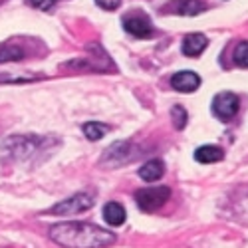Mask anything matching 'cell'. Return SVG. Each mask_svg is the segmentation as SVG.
Returning a JSON list of instances; mask_svg holds the SVG:
<instances>
[{
	"mask_svg": "<svg viewBox=\"0 0 248 248\" xmlns=\"http://www.w3.org/2000/svg\"><path fill=\"white\" fill-rule=\"evenodd\" d=\"M95 4L103 10H115V8H119L121 0H95Z\"/></svg>",
	"mask_w": 248,
	"mask_h": 248,
	"instance_id": "cell-19",
	"label": "cell"
},
{
	"mask_svg": "<svg viewBox=\"0 0 248 248\" xmlns=\"http://www.w3.org/2000/svg\"><path fill=\"white\" fill-rule=\"evenodd\" d=\"M103 218L111 226H119L125 222V209L119 202H108L103 206Z\"/></svg>",
	"mask_w": 248,
	"mask_h": 248,
	"instance_id": "cell-12",
	"label": "cell"
},
{
	"mask_svg": "<svg viewBox=\"0 0 248 248\" xmlns=\"http://www.w3.org/2000/svg\"><path fill=\"white\" fill-rule=\"evenodd\" d=\"M26 2H28L30 6L38 8V10H48V8H52V6H54L56 0H26Z\"/></svg>",
	"mask_w": 248,
	"mask_h": 248,
	"instance_id": "cell-18",
	"label": "cell"
},
{
	"mask_svg": "<svg viewBox=\"0 0 248 248\" xmlns=\"http://www.w3.org/2000/svg\"><path fill=\"white\" fill-rule=\"evenodd\" d=\"M50 238L64 248H106L115 234L90 222H60L50 229Z\"/></svg>",
	"mask_w": 248,
	"mask_h": 248,
	"instance_id": "cell-1",
	"label": "cell"
},
{
	"mask_svg": "<svg viewBox=\"0 0 248 248\" xmlns=\"http://www.w3.org/2000/svg\"><path fill=\"white\" fill-rule=\"evenodd\" d=\"M123 28L127 34L135 36V38H151L153 36V26L151 20L147 18V14L143 12H131L123 18Z\"/></svg>",
	"mask_w": 248,
	"mask_h": 248,
	"instance_id": "cell-5",
	"label": "cell"
},
{
	"mask_svg": "<svg viewBox=\"0 0 248 248\" xmlns=\"http://www.w3.org/2000/svg\"><path fill=\"white\" fill-rule=\"evenodd\" d=\"M22 58H24V52L20 48H14V46L0 48V64H4V62H18Z\"/></svg>",
	"mask_w": 248,
	"mask_h": 248,
	"instance_id": "cell-15",
	"label": "cell"
},
{
	"mask_svg": "<svg viewBox=\"0 0 248 248\" xmlns=\"http://www.w3.org/2000/svg\"><path fill=\"white\" fill-rule=\"evenodd\" d=\"M131 157L133 155H131V145L127 141L125 143L117 141L109 149H106V153H103V157H101V163H108L109 167L113 169V167H119L121 163H127Z\"/></svg>",
	"mask_w": 248,
	"mask_h": 248,
	"instance_id": "cell-7",
	"label": "cell"
},
{
	"mask_svg": "<svg viewBox=\"0 0 248 248\" xmlns=\"http://www.w3.org/2000/svg\"><path fill=\"white\" fill-rule=\"evenodd\" d=\"M44 139H38V137H12V139H6L4 149L16 159H26L34 151H38Z\"/></svg>",
	"mask_w": 248,
	"mask_h": 248,
	"instance_id": "cell-4",
	"label": "cell"
},
{
	"mask_svg": "<svg viewBox=\"0 0 248 248\" xmlns=\"http://www.w3.org/2000/svg\"><path fill=\"white\" fill-rule=\"evenodd\" d=\"M171 86L177 90V92H183V93H191L195 92L199 86H201V78L195 74V72H179L171 78Z\"/></svg>",
	"mask_w": 248,
	"mask_h": 248,
	"instance_id": "cell-8",
	"label": "cell"
},
{
	"mask_svg": "<svg viewBox=\"0 0 248 248\" xmlns=\"http://www.w3.org/2000/svg\"><path fill=\"white\" fill-rule=\"evenodd\" d=\"M234 64L240 68H248V42H240L234 48Z\"/></svg>",
	"mask_w": 248,
	"mask_h": 248,
	"instance_id": "cell-17",
	"label": "cell"
},
{
	"mask_svg": "<svg viewBox=\"0 0 248 248\" xmlns=\"http://www.w3.org/2000/svg\"><path fill=\"white\" fill-rule=\"evenodd\" d=\"M238 97L231 92H222L213 99V113L220 121H231L238 111Z\"/></svg>",
	"mask_w": 248,
	"mask_h": 248,
	"instance_id": "cell-6",
	"label": "cell"
},
{
	"mask_svg": "<svg viewBox=\"0 0 248 248\" xmlns=\"http://www.w3.org/2000/svg\"><path fill=\"white\" fill-rule=\"evenodd\" d=\"M209 46V40L202 34H187V38L183 40V54L185 56H191V58H197L199 54H202V50Z\"/></svg>",
	"mask_w": 248,
	"mask_h": 248,
	"instance_id": "cell-9",
	"label": "cell"
},
{
	"mask_svg": "<svg viewBox=\"0 0 248 248\" xmlns=\"http://www.w3.org/2000/svg\"><path fill=\"white\" fill-rule=\"evenodd\" d=\"M171 199V189L169 187H149V189H141L135 193L137 206L143 213H155L161 206Z\"/></svg>",
	"mask_w": 248,
	"mask_h": 248,
	"instance_id": "cell-2",
	"label": "cell"
},
{
	"mask_svg": "<svg viewBox=\"0 0 248 248\" xmlns=\"http://www.w3.org/2000/svg\"><path fill=\"white\" fill-rule=\"evenodd\" d=\"M175 10L181 16H195L204 10V4H202V0H177Z\"/></svg>",
	"mask_w": 248,
	"mask_h": 248,
	"instance_id": "cell-13",
	"label": "cell"
},
{
	"mask_svg": "<svg viewBox=\"0 0 248 248\" xmlns=\"http://www.w3.org/2000/svg\"><path fill=\"white\" fill-rule=\"evenodd\" d=\"M171 119H173L175 129H183L185 125H187V119H189L187 109H185L183 106H175V108L171 109Z\"/></svg>",
	"mask_w": 248,
	"mask_h": 248,
	"instance_id": "cell-16",
	"label": "cell"
},
{
	"mask_svg": "<svg viewBox=\"0 0 248 248\" xmlns=\"http://www.w3.org/2000/svg\"><path fill=\"white\" fill-rule=\"evenodd\" d=\"M109 131V125L106 123H99V121H90L84 125V135L90 139V141H99L103 135H108Z\"/></svg>",
	"mask_w": 248,
	"mask_h": 248,
	"instance_id": "cell-14",
	"label": "cell"
},
{
	"mask_svg": "<svg viewBox=\"0 0 248 248\" xmlns=\"http://www.w3.org/2000/svg\"><path fill=\"white\" fill-rule=\"evenodd\" d=\"M224 157L222 149L217 147V145H202L195 151V161L202 163V165H211V163H217Z\"/></svg>",
	"mask_w": 248,
	"mask_h": 248,
	"instance_id": "cell-11",
	"label": "cell"
},
{
	"mask_svg": "<svg viewBox=\"0 0 248 248\" xmlns=\"http://www.w3.org/2000/svg\"><path fill=\"white\" fill-rule=\"evenodd\" d=\"M93 206V199L86 193H78L66 201H62L58 204H54L52 209L48 211L50 215H62V217H70V215H78V213H84L88 209H92Z\"/></svg>",
	"mask_w": 248,
	"mask_h": 248,
	"instance_id": "cell-3",
	"label": "cell"
},
{
	"mask_svg": "<svg viewBox=\"0 0 248 248\" xmlns=\"http://www.w3.org/2000/svg\"><path fill=\"white\" fill-rule=\"evenodd\" d=\"M163 175H165V165H163V161H159V159L147 161V163L139 169V177H141L143 181H147V183L159 181Z\"/></svg>",
	"mask_w": 248,
	"mask_h": 248,
	"instance_id": "cell-10",
	"label": "cell"
}]
</instances>
